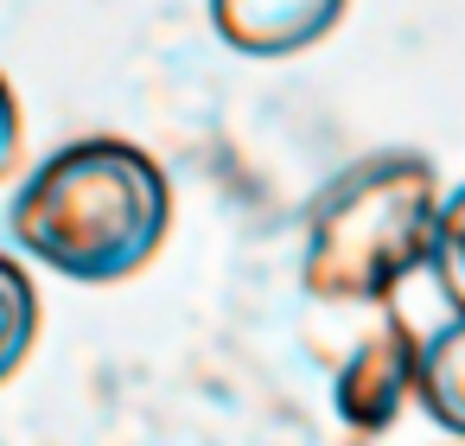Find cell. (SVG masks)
<instances>
[{
	"label": "cell",
	"mask_w": 465,
	"mask_h": 446,
	"mask_svg": "<svg viewBox=\"0 0 465 446\" xmlns=\"http://www.w3.org/2000/svg\"><path fill=\"white\" fill-rule=\"evenodd\" d=\"M7 223L14 243L52 274L109 287L160 255L173 223V185L147 147L90 134L58 147L45 166H33Z\"/></svg>",
	"instance_id": "cell-1"
},
{
	"label": "cell",
	"mask_w": 465,
	"mask_h": 446,
	"mask_svg": "<svg viewBox=\"0 0 465 446\" xmlns=\"http://www.w3.org/2000/svg\"><path fill=\"white\" fill-rule=\"evenodd\" d=\"M440 204V173L420 154H376L338 173L306 211L300 287L319 306L382 312L414 268H433Z\"/></svg>",
	"instance_id": "cell-2"
},
{
	"label": "cell",
	"mask_w": 465,
	"mask_h": 446,
	"mask_svg": "<svg viewBox=\"0 0 465 446\" xmlns=\"http://www.w3.org/2000/svg\"><path fill=\"white\" fill-rule=\"evenodd\" d=\"M414 389H420V344H414V332L382 306V312H370L363 338L351 344V357H344L338 376H331L338 414H344V427H351L357 440H376V433L401 414V401H408Z\"/></svg>",
	"instance_id": "cell-3"
},
{
	"label": "cell",
	"mask_w": 465,
	"mask_h": 446,
	"mask_svg": "<svg viewBox=\"0 0 465 446\" xmlns=\"http://www.w3.org/2000/svg\"><path fill=\"white\" fill-rule=\"evenodd\" d=\"M351 0H211V26L242 58H293L319 45Z\"/></svg>",
	"instance_id": "cell-4"
},
{
	"label": "cell",
	"mask_w": 465,
	"mask_h": 446,
	"mask_svg": "<svg viewBox=\"0 0 465 446\" xmlns=\"http://www.w3.org/2000/svg\"><path fill=\"white\" fill-rule=\"evenodd\" d=\"M420 408L465 440V319L440 325L433 338H420Z\"/></svg>",
	"instance_id": "cell-5"
},
{
	"label": "cell",
	"mask_w": 465,
	"mask_h": 446,
	"mask_svg": "<svg viewBox=\"0 0 465 446\" xmlns=\"http://www.w3.org/2000/svg\"><path fill=\"white\" fill-rule=\"evenodd\" d=\"M33 344H39V287L14 255H0V382L33 357Z\"/></svg>",
	"instance_id": "cell-6"
},
{
	"label": "cell",
	"mask_w": 465,
	"mask_h": 446,
	"mask_svg": "<svg viewBox=\"0 0 465 446\" xmlns=\"http://www.w3.org/2000/svg\"><path fill=\"white\" fill-rule=\"evenodd\" d=\"M433 268H440L446 300H452L459 319H465V185L440 204V249H433Z\"/></svg>",
	"instance_id": "cell-7"
},
{
	"label": "cell",
	"mask_w": 465,
	"mask_h": 446,
	"mask_svg": "<svg viewBox=\"0 0 465 446\" xmlns=\"http://www.w3.org/2000/svg\"><path fill=\"white\" fill-rule=\"evenodd\" d=\"M20 160V103L7 90V77H0V173H7Z\"/></svg>",
	"instance_id": "cell-8"
}]
</instances>
